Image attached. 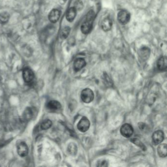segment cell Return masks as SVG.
I'll return each instance as SVG.
<instances>
[{"instance_id":"1","label":"cell","mask_w":167,"mask_h":167,"mask_svg":"<svg viewBox=\"0 0 167 167\" xmlns=\"http://www.w3.org/2000/svg\"><path fill=\"white\" fill-rule=\"evenodd\" d=\"M81 97L83 102L86 104H89L92 102L94 99V92L90 88H85L81 91Z\"/></svg>"},{"instance_id":"2","label":"cell","mask_w":167,"mask_h":167,"mask_svg":"<svg viewBox=\"0 0 167 167\" xmlns=\"http://www.w3.org/2000/svg\"><path fill=\"white\" fill-rule=\"evenodd\" d=\"M90 125V122L89 119L86 117H84L78 122L77 127L79 131L82 132H85L89 130Z\"/></svg>"},{"instance_id":"3","label":"cell","mask_w":167,"mask_h":167,"mask_svg":"<svg viewBox=\"0 0 167 167\" xmlns=\"http://www.w3.org/2000/svg\"><path fill=\"white\" fill-rule=\"evenodd\" d=\"M117 18L119 23L125 24L128 23L130 21V14L127 10H122L119 12Z\"/></svg>"},{"instance_id":"4","label":"cell","mask_w":167,"mask_h":167,"mask_svg":"<svg viewBox=\"0 0 167 167\" xmlns=\"http://www.w3.org/2000/svg\"><path fill=\"white\" fill-rule=\"evenodd\" d=\"M134 130L130 124H125L120 129V132L124 137L129 138L132 135Z\"/></svg>"},{"instance_id":"5","label":"cell","mask_w":167,"mask_h":167,"mask_svg":"<svg viewBox=\"0 0 167 167\" xmlns=\"http://www.w3.org/2000/svg\"><path fill=\"white\" fill-rule=\"evenodd\" d=\"M153 143L157 145L163 142L164 139V133L161 130H157L153 133L152 136Z\"/></svg>"},{"instance_id":"6","label":"cell","mask_w":167,"mask_h":167,"mask_svg":"<svg viewBox=\"0 0 167 167\" xmlns=\"http://www.w3.org/2000/svg\"><path fill=\"white\" fill-rule=\"evenodd\" d=\"M23 77L25 82L30 83L33 81L35 78V74L33 71L30 68H25L23 71Z\"/></svg>"},{"instance_id":"7","label":"cell","mask_w":167,"mask_h":167,"mask_svg":"<svg viewBox=\"0 0 167 167\" xmlns=\"http://www.w3.org/2000/svg\"><path fill=\"white\" fill-rule=\"evenodd\" d=\"M17 153L21 157H25L29 153L27 145L24 142H21L17 145Z\"/></svg>"},{"instance_id":"8","label":"cell","mask_w":167,"mask_h":167,"mask_svg":"<svg viewBox=\"0 0 167 167\" xmlns=\"http://www.w3.org/2000/svg\"><path fill=\"white\" fill-rule=\"evenodd\" d=\"M150 54V50L148 47H143L139 50L138 55L140 59L143 61L148 59Z\"/></svg>"},{"instance_id":"9","label":"cell","mask_w":167,"mask_h":167,"mask_svg":"<svg viewBox=\"0 0 167 167\" xmlns=\"http://www.w3.org/2000/svg\"><path fill=\"white\" fill-rule=\"evenodd\" d=\"M86 65L85 60L82 58H78L73 63V69L76 72L81 71Z\"/></svg>"},{"instance_id":"10","label":"cell","mask_w":167,"mask_h":167,"mask_svg":"<svg viewBox=\"0 0 167 167\" xmlns=\"http://www.w3.org/2000/svg\"><path fill=\"white\" fill-rule=\"evenodd\" d=\"M61 12L58 9H53L50 12L49 15V20L53 23L58 22L60 17Z\"/></svg>"},{"instance_id":"11","label":"cell","mask_w":167,"mask_h":167,"mask_svg":"<svg viewBox=\"0 0 167 167\" xmlns=\"http://www.w3.org/2000/svg\"><path fill=\"white\" fill-rule=\"evenodd\" d=\"M93 22L85 20L81 26V31L84 35H87L91 32Z\"/></svg>"},{"instance_id":"12","label":"cell","mask_w":167,"mask_h":167,"mask_svg":"<svg viewBox=\"0 0 167 167\" xmlns=\"http://www.w3.org/2000/svg\"><path fill=\"white\" fill-rule=\"evenodd\" d=\"M112 27V22L109 18H105L101 23V27L104 32H108Z\"/></svg>"},{"instance_id":"13","label":"cell","mask_w":167,"mask_h":167,"mask_svg":"<svg viewBox=\"0 0 167 167\" xmlns=\"http://www.w3.org/2000/svg\"><path fill=\"white\" fill-rule=\"evenodd\" d=\"M33 116V111L32 108L27 107L24 110L22 115V121L24 122H27L32 119Z\"/></svg>"},{"instance_id":"14","label":"cell","mask_w":167,"mask_h":167,"mask_svg":"<svg viewBox=\"0 0 167 167\" xmlns=\"http://www.w3.org/2000/svg\"><path fill=\"white\" fill-rule=\"evenodd\" d=\"M157 67L160 71H164L167 68V59L166 56H162L158 60Z\"/></svg>"},{"instance_id":"15","label":"cell","mask_w":167,"mask_h":167,"mask_svg":"<svg viewBox=\"0 0 167 167\" xmlns=\"http://www.w3.org/2000/svg\"><path fill=\"white\" fill-rule=\"evenodd\" d=\"M47 107L48 109L50 110L56 111L61 108V105L60 103L58 101L53 100L48 102V104H47Z\"/></svg>"},{"instance_id":"16","label":"cell","mask_w":167,"mask_h":167,"mask_svg":"<svg viewBox=\"0 0 167 167\" xmlns=\"http://www.w3.org/2000/svg\"><path fill=\"white\" fill-rule=\"evenodd\" d=\"M76 11L74 7H71L68 9L66 15V18L68 21L70 22L73 21L76 15Z\"/></svg>"},{"instance_id":"17","label":"cell","mask_w":167,"mask_h":167,"mask_svg":"<svg viewBox=\"0 0 167 167\" xmlns=\"http://www.w3.org/2000/svg\"><path fill=\"white\" fill-rule=\"evenodd\" d=\"M157 152L160 157H166L167 154V145L166 144H162L159 145L157 148Z\"/></svg>"},{"instance_id":"18","label":"cell","mask_w":167,"mask_h":167,"mask_svg":"<svg viewBox=\"0 0 167 167\" xmlns=\"http://www.w3.org/2000/svg\"><path fill=\"white\" fill-rule=\"evenodd\" d=\"M68 151L72 156L76 155L78 152V147L75 143H70L68 145Z\"/></svg>"},{"instance_id":"19","label":"cell","mask_w":167,"mask_h":167,"mask_svg":"<svg viewBox=\"0 0 167 167\" xmlns=\"http://www.w3.org/2000/svg\"><path fill=\"white\" fill-rule=\"evenodd\" d=\"M130 141L132 143L136 145L137 146H138V147L140 148L144 151H145L147 150L146 147L145 145L139 139L135 138L131 139V140H130Z\"/></svg>"},{"instance_id":"20","label":"cell","mask_w":167,"mask_h":167,"mask_svg":"<svg viewBox=\"0 0 167 167\" xmlns=\"http://www.w3.org/2000/svg\"><path fill=\"white\" fill-rule=\"evenodd\" d=\"M52 122L50 119H46L44 120L43 122L41 123L40 125V128L42 130H48L52 127Z\"/></svg>"},{"instance_id":"21","label":"cell","mask_w":167,"mask_h":167,"mask_svg":"<svg viewBox=\"0 0 167 167\" xmlns=\"http://www.w3.org/2000/svg\"><path fill=\"white\" fill-rule=\"evenodd\" d=\"M70 28L69 27H64L61 31L60 34L61 38L62 39L67 38L70 34Z\"/></svg>"},{"instance_id":"22","label":"cell","mask_w":167,"mask_h":167,"mask_svg":"<svg viewBox=\"0 0 167 167\" xmlns=\"http://www.w3.org/2000/svg\"><path fill=\"white\" fill-rule=\"evenodd\" d=\"M9 18V15L7 12H3L0 14V23L4 24L6 23Z\"/></svg>"},{"instance_id":"23","label":"cell","mask_w":167,"mask_h":167,"mask_svg":"<svg viewBox=\"0 0 167 167\" xmlns=\"http://www.w3.org/2000/svg\"><path fill=\"white\" fill-rule=\"evenodd\" d=\"M95 18V13L93 10H90L86 15V20L93 22Z\"/></svg>"},{"instance_id":"24","label":"cell","mask_w":167,"mask_h":167,"mask_svg":"<svg viewBox=\"0 0 167 167\" xmlns=\"http://www.w3.org/2000/svg\"><path fill=\"white\" fill-rule=\"evenodd\" d=\"M104 81L105 84H107V85L109 86V85H112V81L110 79V78L108 76V75H107V73H104Z\"/></svg>"},{"instance_id":"25","label":"cell","mask_w":167,"mask_h":167,"mask_svg":"<svg viewBox=\"0 0 167 167\" xmlns=\"http://www.w3.org/2000/svg\"><path fill=\"white\" fill-rule=\"evenodd\" d=\"M83 6H84V5H83L82 1L80 0H78L75 3L74 7L76 9V10H81L82 9Z\"/></svg>"},{"instance_id":"26","label":"cell","mask_w":167,"mask_h":167,"mask_svg":"<svg viewBox=\"0 0 167 167\" xmlns=\"http://www.w3.org/2000/svg\"><path fill=\"white\" fill-rule=\"evenodd\" d=\"M108 166V162L105 160H99L97 162V167H107Z\"/></svg>"},{"instance_id":"27","label":"cell","mask_w":167,"mask_h":167,"mask_svg":"<svg viewBox=\"0 0 167 167\" xmlns=\"http://www.w3.org/2000/svg\"><path fill=\"white\" fill-rule=\"evenodd\" d=\"M138 127L140 130H145V128H146L147 125H145V123H143V122H139L138 124Z\"/></svg>"}]
</instances>
